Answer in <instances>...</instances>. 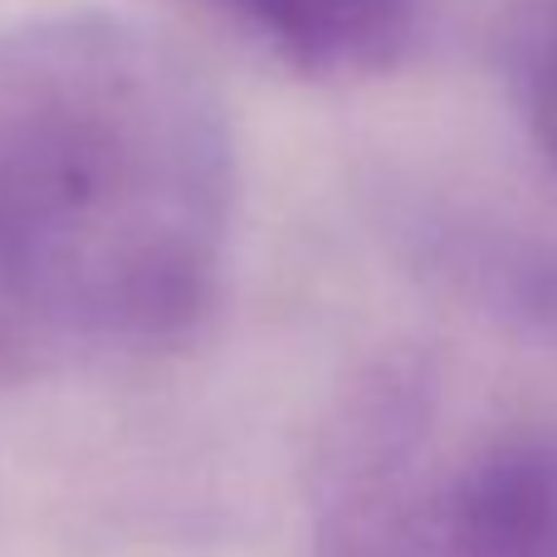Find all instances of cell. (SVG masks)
<instances>
[{"mask_svg":"<svg viewBox=\"0 0 557 557\" xmlns=\"http://www.w3.org/2000/svg\"><path fill=\"white\" fill-rule=\"evenodd\" d=\"M294 74L352 84L401 69L431 39L445 0H211Z\"/></svg>","mask_w":557,"mask_h":557,"instance_id":"3957f363","label":"cell"},{"mask_svg":"<svg viewBox=\"0 0 557 557\" xmlns=\"http://www.w3.org/2000/svg\"><path fill=\"white\" fill-rule=\"evenodd\" d=\"M490 39L523 133L557 172V0H490Z\"/></svg>","mask_w":557,"mask_h":557,"instance_id":"5b68a950","label":"cell"},{"mask_svg":"<svg viewBox=\"0 0 557 557\" xmlns=\"http://www.w3.org/2000/svg\"><path fill=\"white\" fill-rule=\"evenodd\" d=\"M235 143L157 29L64 10L0 29V298L35 337L152 352L206 323Z\"/></svg>","mask_w":557,"mask_h":557,"instance_id":"6da1fadb","label":"cell"},{"mask_svg":"<svg viewBox=\"0 0 557 557\" xmlns=\"http://www.w3.org/2000/svg\"><path fill=\"white\" fill-rule=\"evenodd\" d=\"M450 284L504 333L557 352V225L519 206L460 211L445 225Z\"/></svg>","mask_w":557,"mask_h":557,"instance_id":"277c9868","label":"cell"},{"mask_svg":"<svg viewBox=\"0 0 557 557\" xmlns=\"http://www.w3.org/2000/svg\"><path fill=\"white\" fill-rule=\"evenodd\" d=\"M318 539L323 557H557V411L392 357L327 435Z\"/></svg>","mask_w":557,"mask_h":557,"instance_id":"7a4b0ae2","label":"cell"}]
</instances>
